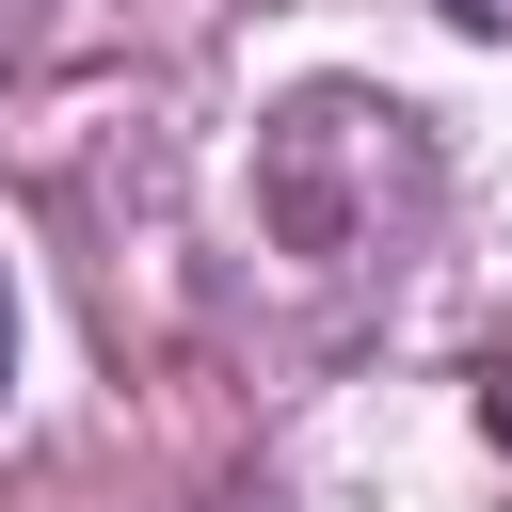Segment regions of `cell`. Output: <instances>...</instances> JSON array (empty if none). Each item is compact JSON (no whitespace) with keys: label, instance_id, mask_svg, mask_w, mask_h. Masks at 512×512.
I'll list each match as a JSON object with an SVG mask.
<instances>
[{"label":"cell","instance_id":"1","mask_svg":"<svg viewBox=\"0 0 512 512\" xmlns=\"http://www.w3.org/2000/svg\"><path fill=\"white\" fill-rule=\"evenodd\" d=\"M384 192L416 208L432 192V160H416V112L400 96H352V80H304L272 128H256V224L288 240V256H368L384 240Z\"/></svg>","mask_w":512,"mask_h":512},{"label":"cell","instance_id":"2","mask_svg":"<svg viewBox=\"0 0 512 512\" xmlns=\"http://www.w3.org/2000/svg\"><path fill=\"white\" fill-rule=\"evenodd\" d=\"M480 432H496V448H512V352H496V368H480Z\"/></svg>","mask_w":512,"mask_h":512},{"label":"cell","instance_id":"3","mask_svg":"<svg viewBox=\"0 0 512 512\" xmlns=\"http://www.w3.org/2000/svg\"><path fill=\"white\" fill-rule=\"evenodd\" d=\"M0 400H16V272H0Z\"/></svg>","mask_w":512,"mask_h":512},{"label":"cell","instance_id":"4","mask_svg":"<svg viewBox=\"0 0 512 512\" xmlns=\"http://www.w3.org/2000/svg\"><path fill=\"white\" fill-rule=\"evenodd\" d=\"M448 16H464V32H512V0H448Z\"/></svg>","mask_w":512,"mask_h":512}]
</instances>
